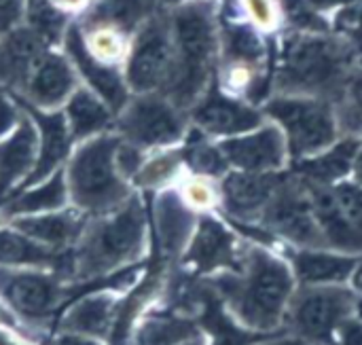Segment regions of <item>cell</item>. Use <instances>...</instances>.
<instances>
[{
  "instance_id": "4316f807",
  "label": "cell",
  "mask_w": 362,
  "mask_h": 345,
  "mask_svg": "<svg viewBox=\"0 0 362 345\" xmlns=\"http://www.w3.org/2000/svg\"><path fill=\"white\" fill-rule=\"evenodd\" d=\"M68 206H70V197H68L64 168H62L47 180L25 189H17V193H11L0 206V223H8L17 216L57 212Z\"/></svg>"
},
{
  "instance_id": "277c9868",
  "label": "cell",
  "mask_w": 362,
  "mask_h": 345,
  "mask_svg": "<svg viewBox=\"0 0 362 345\" xmlns=\"http://www.w3.org/2000/svg\"><path fill=\"white\" fill-rule=\"evenodd\" d=\"M121 136L106 131L78 142L64 165L70 206L87 216H100L121 208L138 193L117 168Z\"/></svg>"
},
{
  "instance_id": "6da1fadb",
  "label": "cell",
  "mask_w": 362,
  "mask_h": 345,
  "mask_svg": "<svg viewBox=\"0 0 362 345\" xmlns=\"http://www.w3.org/2000/svg\"><path fill=\"white\" fill-rule=\"evenodd\" d=\"M225 312L244 331L272 337L284 331L286 312L297 291V280L286 257L265 244L246 242L233 271L210 278Z\"/></svg>"
},
{
  "instance_id": "bcb514c9",
  "label": "cell",
  "mask_w": 362,
  "mask_h": 345,
  "mask_svg": "<svg viewBox=\"0 0 362 345\" xmlns=\"http://www.w3.org/2000/svg\"><path fill=\"white\" fill-rule=\"evenodd\" d=\"M0 327H8V329H13V331H19L21 333V329H23V324L2 305V301H0Z\"/></svg>"
},
{
  "instance_id": "8d00e7d4",
  "label": "cell",
  "mask_w": 362,
  "mask_h": 345,
  "mask_svg": "<svg viewBox=\"0 0 362 345\" xmlns=\"http://www.w3.org/2000/svg\"><path fill=\"white\" fill-rule=\"evenodd\" d=\"M339 127L356 134V138L362 136V70L348 78L344 87V102L337 115Z\"/></svg>"
},
{
  "instance_id": "7c38bea8",
  "label": "cell",
  "mask_w": 362,
  "mask_h": 345,
  "mask_svg": "<svg viewBox=\"0 0 362 345\" xmlns=\"http://www.w3.org/2000/svg\"><path fill=\"white\" fill-rule=\"evenodd\" d=\"M255 227L263 229L267 235H276L291 248H325L310 187L297 176L280 182Z\"/></svg>"
},
{
  "instance_id": "60d3db41",
  "label": "cell",
  "mask_w": 362,
  "mask_h": 345,
  "mask_svg": "<svg viewBox=\"0 0 362 345\" xmlns=\"http://www.w3.org/2000/svg\"><path fill=\"white\" fill-rule=\"evenodd\" d=\"M62 13L74 17V15H83L89 6H91V0H51Z\"/></svg>"
},
{
  "instance_id": "e0dca14e",
  "label": "cell",
  "mask_w": 362,
  "mask_h": 345,
  "mask_svg": "<svg viewBox=\"0 0 362 345\" xmlns=\"http://www.w3.org/2000/svg\"><path fill=\"white\" fill-rule=\"evenodd\" d=\"M229 170L248 174H278L291 159L278 125H261L248 134L218 142Z\"/></svg>"
},
{
  "instance_id": "30bf717a",
  "label": "cell",
  "mask_w": 362,
  "mask_h": 345,
  "mask_svg": "<svg viewBox=\"0 0 362 345\" xmlns=\"http://www.w3.org/2000/svg\"><path fill=\"white\" fill-rule=\"evenodd\" d=\"M70 282L57 271L0 267V301L23 324L42 327L66 303Z\"/></svg>"
},
{
  "instance_id": "b9f144b4",
  "label": "cell",
  "mask_w": 362,
  "mask_h": 345,
  "mask_svg": "<svg viewBox=\"0 0 362 345\" xmlns=\"http://www.w3.org/2000/svg\"><path fill=\"white\" fill-rule=\"evenodd\" d=\"M0 345H36L32 337H25V333L13 331L8 327H0Z\"/></svg>"
},
{
  "instance_id": "681fc988",
  "label": "cell",
  "mask_w": 362,
  "mask_h": 345,
  "mask_svg": "<svg viewBox=\"0 0 362 345\" xmlns=\"http://www.w3.org/2000/svg\"><path fill=\"white\" fill-rule=\"evenodd\" d=\"M163 6H170V8H174V6H178V4H182V2H187V0H159Z\"/></svg>"
},
{
  "instance_id": "9c48e42d",
  "label": "cell",
  "mask_w": 362,
  "mask_h": 345,
  "mask_svg": "<svg viewBox=\"0 0 362 345\" xmlns=\"http://www.w3.org/2000/svg\"><path fill=\"white\" fill-rule=\"evenodd\" d=\"M174 66V45L170 19L155 11L129 38L123 62V76L132 95L161 93L170 81Z\"/></svg>"
},
{
  "instance_id": "f1b7e54d",
  "label": "cell",
  "mask_w": 362,
  "mask_h": 345,
  "mask_svg": "<svg viewBox=\"0 0 362 345\" xmlns=\"http://www.w3.org/2000/svg\"><path fill=\"white\" fill-rule=\"evenodd\" d=\"M361 142L362 140L356 136L337 140L331 148L322 151L320 155L299 161L301 165L297 178H301L308 185H320V187L348 180L352 176V165Z\"/></svg>"
},
{
  "instance_id": "8fae6325",
  "label": "cell",
  "mask_w": 362,
  "mask_h": 345,
  "mask_svg": "<svg viewBox=\"0 0 362 345\" xmlns=\"http://www.w3.org/2000/svg\"><path fill=\"white\" fill-rule=\"evenodd\" d=\"M308 187L325 248L362 259V185L348 178Z\"/></svg>"
},
{
  "instance_id": "8992f818",
  "label": "cell",
  "mask_w": 362,
  "mask_h": 345,
  "mask_svg": "<svg viewBox=\"0 0 362 345\" xmlns=\"http://www.w3.org/2000/svg\"><path fill=\"white\" fill-rule=\"evenodd\" d=\"M358 295L350 284L297 286L286 312L284 333L305 345H335L337 331L358 314Z\"/></svg>"
},
{
  "instance_id": "ffe728a7",
  "label": "cell",
  "mask_w": 362,
  "mask_h": 345,
  "mask_svg": "<svg viewBox=\"0 0 362 345\" xmlns=\"http://www.w3.org/2000/svg\"><path fill=\"white\" fill-rule=\"evenodd\" d=\"M17 100V98H15ZM19 108L32 119V123L36 125V134H38V155H36V165L32 170V174L25 178V182L19 189L38 185L42 180H47L49 176H53L57 170H62L68 161V157L72 155L76 142L68 129L66 117L62 110H38L21 100H17Z\"/></svg>"
},
{
  "instance_id": "603a6c76",
  "label": "cell",
  "mask_w": 362,
  "mask_h": 345,
  "mask_svg": "<svg viewBox=\"0 0 362 345\" xmlns=\"http://www.w3.org/2000/svg\"><path fill=\"white\" fill-rule=\"evenodd\" d=\"M51 49L40 36L28 30L23 23L0 36V91L19 95L40 59Z\"/></svg>"
},
{
  "instance_id": "d590c367",
  "label": "cell",
  "mask_w": 362,
  "mask_h": 345,
  "mask_svg": "<svg viewBox=\"0 0 362 345\" xmlns=\"http://www.w3.org/2000/svg\"><path fill=\"white\" fill-rule=\"evenodd\" d=\"M223 45H225L227 64L255 66V64H259L261 57L265 55L263 40H261L259 34H257L252 28H248V25H240V23L227 25V30H225V34H223Z\"/></svg>"
},
{
  "instance_id": "836d02e7",
  "label": "cell",
  "mask_w": 362,
  "mask_h": 345,
  "mask_svg": "<svg viewBox=\"0 0 362 345\" xmlns=\"http://www.w3.org/2000/svg\"><path fill=\"white\" fill-rule=\"evenodd\" d=\"M81 25V23H78ZM85 49L91 57L108 66H121L125 62L129 38L115 28L108 25H81Z\"/></svg>"
},
{
  "instance_id": "484cf974",
  "label": "cell",
  "mask_w": 362,
  "mask_h": 345,
  "mask_svg": "<svg viewBox=\"0 0 362 345\" xmlns=\"http://www.w3.org/2000/svg\"><path fill=\"white\" fill-rule=\"evenodd\" d=\"M70 250H53L42 246L17 229L0 223V267L13 269H47L68 280Z\"/></svg>"
},
{
  "instance_id": "7dc6e473",
  "label": "cell",
  "mask_w": 362,
  "mask_h": 345,
  "mask_svg": "<svg viewBox=\"0 0 362 345\" xmlns=\"http://www.w3.org/2000/svg\"><path fill=\"white\" fill-rule=\"evenodd\" d=\"M350 180H354V182L362 185V142H361V146H358L356 157H354V165H352V176H350Z\"/></svg>"
},
{
  "instance_id": "f35d334b",
  "label": "cell",
  "mask_w": 362,
  "mask_h": 345,
  "mask_svg": "<svg viewBox=\"0 0 362 345\" xmlns=\"http://www.w3.org/2000/svg\"><path fill=\"white\" fill-rule=\"evenodd\" d=\"M25 0H0V36L23 23Z\"/></svg>"
},
{
  "instance_id": "e575fe53",
  "label": "cell",
  "mask_w": 362,
  "mask_h": 345,
  "mask_svg": "<svg viewBox=\"0 0 362 345\" xmlns=\"http://www.w3.org/2000/svg\"><path fill=\"white\" fill-rule=\"evenodd\" d=\"M176 191L180 193L182 201L199 216L214 214L221 210V189H218V180H214V178L187 172L178 180Z\"/></svg>"
},
{
  "instance_id": "ee69618b",
  "label": "cell",
  "mask_w": 362,
  "mask_h": 345,
  "mask_svg": "<svg viewBox=\"0 0 362 345\" xmlns=\"http://www.w3.org/2000/svg\"><path fill=\"white\" fill-rule=\"evenodd\" d=\"M246 6L250 8V13L261 21V23H267L269 21V4L267 0H246Z\"/></svg>"
},
{
  "instance_id": "1f68e13d",
  "label": "cell",
  "mask_w": 362,
  "mask_h": 345,
  "mask_svg": "<svg viewBox=\"0 0 362 345\" xmlns=\"http://www.w3.org/2000/svg\"><path fill=\"white\" fill-rule=\"evenodd\" d=\"M202 335L197 327L174 314H144L125 345H180Z\"/></svg>"
},
{
  "instance_id": "ab89813d",
  "label": "cell",
  "mask_w": 362,
  "mask_h": 345,
  "mask_svg": "<svg viewBox=\"0 0 362 345\" xmlns=\"http://www.w3.org/2000/svg\"><path fill=\"white\" fill-rule=\"evenodd\" d=\"M335 345H362V314L358 308V314L352 316L344 327L337 331Z\"/></svg>"
},
{
  "instance_id": "44dd1931",
  "label": "cell",
  "mask_w": 362,
  "mask_h": 345,
  "mask_svg": "<svg viewBox=\"0 0 362 345\" xmlns=\"http://www.w3.org/2000/svg\"><path fill=\"white\" fill-rule=\"evenodd\" d=\"M119 301L121 293L110 288H95L87 295L76 297L59 318V333L85 335L108 344Z\"/></svg>"
},
{
  "instance_id": "ba28073f",
  "label": "cell",
  "mask_w": 362,
  "mask_h": 345,
  "mask_svg": "<svg viewBox=\"0 0 362 345\" xmlns=\"http://www.w3.org/2000/svg\"><path fill=\"white\" fill-rule=\"evenodd\" d=\"M115 131L144 153L180 146L189 134L185 110L161 93L132 95L115 119Z\"/></svg>"
},
{
  "instance_id": "f546056e",
  "label": "cell",
  "mask_w": 362,
  "mask_h": 345,
  "mask_svg": "<svg viewBox=\"0 0 362 345\" xmlns=\"http://www.w3.org/2000/svg\"><path fill=\"white\" fill-rule=\"evenodd\" d=\"M155 11V0H95L76 21L81 25H108L132 38Z\"/></svg>"
},
{
  "instance_id": "2e32d148",
  "label": "cell",
  "mask_w": 362,
  "mask_h": 345,
  "mask_svg": "<svg viewBox=\"0 0 362 345\" xmlns=\"http://www.w3.org/2000/svg\"><path fill=\"white\" fill-rule=\"evenodd\" d=\"M280 182L282 178L278 174H248L229 170L223 178H218L221 212L238 227H255L274 199Z\"/></svg>"
},
{
  "instance_id": "5b68a950",
  "label": "cell",
  "mask_w": 362,
  "mask_h": 345,
  "mask_svg": "<svg viewBox=\"0 0 362 345\" xmlns=\"http://www.w3.org/2000/svg\"><path fill=\"white\" fill-rule=\"evenodd\" d=\"M350 53L344 45L316 36L299 34L286 40L278 85L286 95L318 98L346 87Z\"/></svg>"
},
{
  "instance_id": "cb8c5ba5",
  "label": "cell",
  "mask_w": 362,
  "mask_h": 345,
  "mask_svg": "<svg viewBox=\"0 0 362 345\" xmlns=\"http://www.w3.org/2000/svg\"><path fill=\"white\" fill-rule=\"evenodd\" d=\"M23 112V110H21ZM38 155V134L23 112L19 125L0 140V199H6L32 174Z\"/></svg>"
},
{
  "instance_id": "52a82bcc",
  "label": "cell",
  "mask_w": 362,
  "mask_h": 345,
  "mask_svg": "<svg viewBox=\"0 0 362 345\" xmlns=\"http://www.w3.org/2000/svg\"><path fill=\"white\" fill-rule=\"evenodd\" d=\"M265 112L284 134L293 159H312L337 142V115L318 98L280 95L265 106Z\"/></svg>"
},
{
  "instance_id": "f6af8a7d",
  "label": "cell",
  "mask_w": 362,
  "mask_h": 345,
  "mask_svg": "<svg viewBox=\"0 0 362 345\" xmlns=\"http://www.w3.org/2000/svg\"><path fill=\"white\" fill-rule=\"evenodd\" d=\"M255 345H305L301 339L288 335V333H282V335H272V337H265L261 339L259 344Z\"/></svg>"
},
{
  "instance_id": "4dcf8cb0",
  "label": "cell",
  "mask_w": 362,
  "mask_h": 345,
  "mask_svg": "<svg viewBox=\"0 0 362 345\" xmlns=\"http://www.w3.org/2000/svg\"><path fill=\"white\" fill-rule=\"evenodd\" d=\"M185 174H187V168H185L182 148L180 146L161 148V151H153L146 155L144 163L132 178V187L138 193L153 195L163 189L176 187Z\"/></svg>"
},
{
  "instance_id": "9a60e30c",
  "label": "cell",
  "mask_w": 362,
  "mask_h": 345,
  "mask_svg": "<svg viewBox=\"0 0 362 345\" xmlns=\"http://www.w3.org/2000/svg\"><path fill=\"white\" fill-rule=\"evenodd\" d=\"M62 51L74 66L81 85L87 87L89 91H93L115 115H119L132 98V91L123 76V68L102 64L89 55V51L85 49L83 32H81V25L76 19L68 25V30L64 34Z\"/></svg>"
},
{
  "instance_id": "7a4b0ae2",
  "label": "cell",
  "mask_w": 362,
  "mask_h": 345,
  "mask_svg": "<svg viewBox=\"0 0 362 345\" xmlns=\"http://www.w3.org/2000/svg\"><path fill=\"white\" fill-rule=\"evenodd\" d=\"M151 246L148 208L142 193H134L121 208L89 216L70 248L68 282H95L140 265Z\"/></svg>"
},
{
  "instance_id": "5bb4252c",
  "label": "cell",
  "mask_w": 362,
  "mask_h": 345,
  "mask_svg": "<svg viewBox=\"0 0 362 345\" xmlns=\"http://www.w3.org/2000/svg\"><path fill=\"white\" fill-rule=\"evenodd\" d=\"M244 244L246 242L240 240L221 218L214 214H202L180 263L195 274L212 278L238 267Z\"/></svg>"
},
{
  "instance_id": "7402d4cb",
  "label": "cell",
  "mask_w": 362,
  "mask_h": 345,
  "mask_svg": "<svg viewBox=\"0 0 362 345\" xmlns=\"http://www.w3.org/2000/svg\"><path fill=\"white\" fill-rule=\"evenodd\" d=\"M288 263L297 286H352L362 259L329 248H293Z\"/></svg>"
},
{
  "instance_id": "d6a6232c",
  "label": "cell",
  "mask_w": 362,
  "mask_h": 345,
  "mask_svg": "<svg viewBox=\"0 0 362 345\" xmlns=\"http://www.w3.org/2000/svg\"><path fill=\"white\" fill-rule=\"evenodd\" d=\"M74 19L62 13L51 0H25L23 4V25L40 36L51 49L62 47L64 34Z\"/></svg>"
},
{
  "instance_id": "7bdbcfd3",
  "label": "cell",
  "mask_w": 362,
  "mask_h": 345,
  "mask_svg": "<svg viewBox=\"0 0 362 345\" xmlns=\"http://www.w3.org/2000/svg\"><path fill=\"white\" fill-rule=\"evenodd\" d=\"M53 345H106V341L85 337V335H72V333H59Z\"/></svg>"
},
{
  "instance_id": "f907efd6",
  "label": "cell",
  "mask_w": 362,
  "mask_h": 345,
  "mask_svg": "<svg viewBox=\"0 0 362 345\" xmlns=\"http://www.w3.org/2000/svg\"><path fill=\"white\" fill-rule=\"evenodd\" d=\"M2 201H4V199H0V206H2Z\"/></svg>"
},
{
  "instance_id": "74e56055",
  "label": "cell",
  "mask_w": 362,
  "mask_h": 345,
  "mask_svg": "<svg viewBox=\"0 0 362 345\" xmlns=\"http://www.w3.org/2000/svg\"><path fill=\"white\" fill-rule=\"evenodd\" d=\"M23 112L17 104V100L8 93L0 91V140L6 138L21 121Z\"/></svg>"
},
{
  "instance_id": "4fadbf2b",
  "label": "cell",
  "mask_w": 362,
  "mask_h": 345,
  "mask_svg": "<svg viewBox=\"0 0 362 345\" xmlns=\"http://www.w3.org/2000/svg\"><path fill=\"white\" fill-rule=\"evenodd\" d=\"M148 208V229H151V246L170 261L185 255L199 214H195L180 197L176 187L163 189L146 197Z\"/></svg>"
},
{
  "instance_id": "c3c4849f",
  "label": "cell",
  "mask_w": 362,
  "mask_h": 345,
  "mask_svg": "<svg viewBox=\"0 0 362 345\" xmlns=\"http://www.w3.org/2000/svg\"><path fill=\"white\" fill-rule=\"evenodd\" d=\"M180 345H206V337H204V335H197V337L187 339L185 344H180Z\"/></svg>"
},
{
  "instance_id": "d6986e66",
  "label": "cell",
  "mask_w": 362,
  "mask_h": 345,
  "mask_svg": "<svg viewBox=\"0 0 362 345\" xmlns=\"http://www.w3.org/2000/svg\"><path fill=\"white\" fill-rule=\"evenodd\" d=\"M189 112L199 134L221 140L248 134L263 125L259 110L218 89H208Z\"/></svg>"
},
{
  "instance_id": "83f0119b",
  "label": "cell",
  "mask_w": 362,
  "mask_h": 345,
  "mask_svg": "<svg viewBox=\"0 0 362 345\" xmlns=\"http://www.w3.org/2000/svg\"><path fill=\"white\" fill-rule=\"evenodd\" d=\"M74 142H85L106 131H115L117 115L87 87H78L62 108Z\"/></svg>"
},
{
  "instance_id": "ac0fdd59",
  "label": "cell",
  "mask_w": 362,
  "mask_h": 345,
  "mask_svg": "<svg viewBox=\"0 0 362 345\" xmlns=\"http://www.w3.org/2000/svg\"><path fill=\"white\" fill-rule=\"evenodd\" d=\"M81 87L74 66L62 49H47L36 62L23 91L13 95L38 110H62Z\"/></svg>"
},
{
  "instance_id": "d4e9b609",
  "label": "cell",
  "mask_w": 362,
  "mask_h": 345,
  "mask_svg": "<svg viewBox=\"0 0 362 345\" xmlns=\"http://www.w3.org/2000/svg\"><path fill=\"white\" fill-rule=\"evenodd\" d=\"M87 214H83L81 210L68 206L64 210L57 212H47V214H32V216H17L8 223L13 229H17L19 233L28 235L30 240L49 246L53 250H70L76 240L81 238L85 223H87Z\"/></svg>"
},
{
  "instance_id": "3957f363",
  "label": "cell",
  "mask_w": 362,
  "mask_h": 345,
  "mask_svg": "<svg viewBox=\"0 0 362 345\" xmlns=\"http://www.w3.org/2000/svg\"><path fill=\"white\" fill-rule=\"evenodd\" d=\"M174 66L161 95L180 110H191L210 89V74L221 45L216 0H187L168 13Z\"/></svg>"
}]
</instances>
